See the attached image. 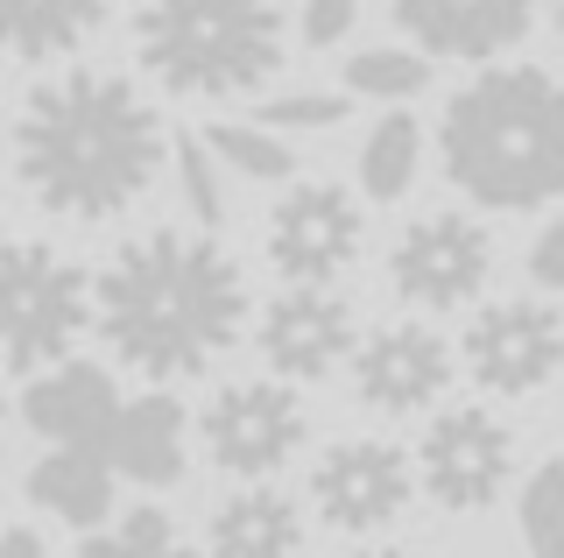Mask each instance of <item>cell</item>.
<instances>
[{"instance_id": "7", "label": "cell", "mask_w": 564, "mask_h": 558, "mask_svg": "<svg viewBox=\"0 0 564 558\" xmlns=\"http://www.w3.org/2000/svg\"><path fill=\"white\" fill-rule=\"evenodd\" d=\"M360 234L367 226H360V205H352L346 184L296 178L269 213V261L290 283L332 290V276H346L360 261Z\"/></svg>"}, {"instance_id": "12", "label": "cell", "mask_w": 564, "mask_h": 558, "mask_svg": "<svg viewBox=\"0 0 564 558\" xmlns=\"http://www.w3.org/2000/svg\"><path fill=\"white\" fill-rule=\"evenodd\" d=\"M352 389L381 417H416L452 389V346L431 325H381L352 354Z\"/></svg>"}, {"instance_id": "13", "label": "cell", "mask_w": 564, "mask_h": 558, "mask_svg": "<svg viewBox=\"0 0 564 558\" xmlns=\"http://www.w3.org/2000/svg\"><path fill=\"white\" fill-rule=\"evenodd\" d=\"M261 354H269V368L290 375V382L332 375L346 354H360V346H352V304L339 290L290 283L269 311H261Z\"/></svg>"}, {"instance_id": "4", "label": "cell", "mask_w": 564, "mask_h": 558, "mask_svg": "<svg viewBox=\"0 0 564 558\" xmlns=\"http://www.w3.org/2000/svg\"><path fill=\"white\" fill-rule=\"evenodd\" d=\"M134 57L155 85L191 99L254 93L282 64V8L275 0H141Z\"/></svg>"}, {"instance_id": "21", "label": "cell", "mask_w": 564, "mask_h": 558, "mask_svg": "<svg viewBox=\"0 0 564 558\" xmlns=\"http://www.w3.org/2000/svg\"><path fill=\"white\" fill-rule=\"evenodd\" d=\"M205 149L219 155L234 178H254V184L296 178V149L282 142V135H269L261 120H212V128H205Z\"/></svg>"}, {"instance_id": "9", "label": "cell", "mask_w": 564, "mask_h": 558, "mask_svg": "<svg viewBox=\"0 0 564 558\" xmlns=\"http://www.w3.org/2000/svg\"><path fill=\"white\" fill-rule=\"evenodd\" d=\"M304 446V404L282 382H226L205 404V452L240 481H269Z\"/></svg>"}, {"instance_id": "2", "label": "cell", "mask_w": 564, "mask_h": 558, "mask_svg": "<svg viewBox=\"0 0 564 558\" xmlns=\"http://www.w3.org/2000/svg\"><path fill=\"white\" fill-rule=\"evenodd\" d=\"M247 283L212 234L149 226L99 269V333L149 382L205 375L240 340Z\"/></svg>"}, {"instance_id": "30", "label": "cell", "mask_w": 564, "mask_h": 558, "mask_svg": "<svg viewBox=\"0 0 564 558\" xmlns=\"http://www.w3.org/2000/svg\"><path fill=\"white\" fill-rule=\"evenodd\" d=\"M352 558H416V551H402V545H367V551H352Z\"/></svg>"}, {"instance_id": "14", "label": "cell", "mask_w": 564, "mask_h": 558, "mask_svg": "<svg viewBox=\"0 0 564 558\" xmlns=\"http://www.w3.org/2000/svg\"><path fill=\"white\" fill-rule=\"evenodd\" d=\"M395 29L410 36L423 57H501L508 43L529 36L536 0H388Z\"/></svg>"}, {"instance_id": "10", "label": "cell", "mask_w": 564, "mask_h": 558, "mask_svg": "<svg viewBox=\"0 0 564 558\" xmlns=\"http://www.w3.org/2000/svg\"><path fill=\"white\" fill-rule=\"evenodd\" d=\"M487 269H494V248H487V234L466 213L416 219L410 234L395 240V255H388L395 298H410L423 311H466L487 290Z\"/></svg>"}, {"instance_id": "6", "label": "cell", "mask_w": 564, "mask_h": 558, "mask_svg": "<svg viewBox=\"0 0 564 558\" xmlns=\"http://www.w3.org/2000/svg\"><path fill=\"white\" fill-rule=\"evenodd\" d=\"M416 474L431 487V502H445L452 516H473L508 487V474H516V431L480 404L437 410L431 431H423V446H416Z\"/></svg>"}, {"instance_id": "11", "label": "cell", "mask_w": 564, "mask_h": 558, "mask_svg": "<svg viewBox=\"0 0 564 558\" xmlns=\"http://www.w3.org/2000/svg\"><path fill=\"white\" fill-rule=\"evenodd\" d=\"M311 502L332 530H352V537L388 530L410 509V460L388 439H339L311 474Z\"/></svg>"}, {"instance_id": "25", "label": "cell", "mask_w": 564, "mask_h": 558, "mask_svg": "<svg viewBox=\"0 0 564 558\" xmlns=\"http://www.w3.org/2000/svg\"><path fill=\"white\" fill-rule=\"evenodd\" d=\"M176 178H184V205L198 226H219L226 219V184H219V155H212L198 135L176 142Z\"/></svg>"}, {"instance_id": "23", "label": "cell", "mask_w": 564, "mask_h": 558, "mask_svg": "<svg viewBox=\"0 0 564 558\" xmlns=\"http://www.w3.org/2000/svg\"><path fill=\"white\" fill-rule=\"evenodd\" d=\"M170 551H176V530H170V516L155 509V502H141V509H128L113 530H93L78 545V558H170Z\"/></svg>"}, {"instance_id": "31", "label": "cell", "mask_w": 564, "mask_h": 558, "mask_svg": "<svg viewBox=\"0 0 564 558\" xmlns=\"http://www.w3.org/2000/svg\"><path fill=\"white\" fill-rule=\"evenodd\" d=\"M170 558H205V551H191V545H176V551H170Z\"/></svg>"}, {"instance_id": "8", "label": "cell", "mask_w": 564, "mask_h": 558, "mask_svg": "<svg viewBox=\"0 0 564 558\" xmlns=\"http://www.w3.org/2000/svg\"><path fill=\"white\" fill-rule=\"evenodd\" d=\"M466 375L494 396H529L564 368V319L543 298H501L466 319Z\"/></svg>"}, {"instance_id": "1", "label": "cell", "mask_w": 564, "mask_h": 558, "mask_svg": "<svg viewBox=\"0 0 564 558\" xmlns=\"http://www.w3.org/2000/svg\"><path fill=\"white\" fill-rule=\"evenodd\" d=\"M163 170V128L120 72L70 64L14 114V178L57 219H113Z\"/></svg>"}, {"instance_id": "24", "label": "cell", "mask_w": 564, "mask_h": 558, "mask_svg": "<svg viewBox=\"0 0 564 558\" xmlns=\"http://www.w3.org/2000/svg\"><path fill=\"white\" fill-rule=\"evenodd\" d=\"M423 85H431L423 50H360L346 64V93H367V99H410Z\"/></svg>"}, {"instance_id": "3", "label": "cell", "mask_w": 564, "mask_h": 558, "mask_svg": "<svg viewBox=\"0 0 564 558\" xmlns=\"http://www.w3.org/2000/svg\"><path fill=\"white\" fill-rule=\"evenodd\" d=\"M445 178L494 213H536L564 191V78L543 64H494L445 99Z\"/></svg>"}, {"instance_id": "18", "label": "cell", "mask_w": 564, "mask_h": 558, "mask_svg": "<svg viewBox=\"0 0 564 558\" xmlns=\"http://www.w3.org/2000/svg\"><path fill=\"white\" fill-rule=\"evenodd\" d=\"M304 551V523L282 487H240L212 516V558H296Z\"/></svg>"}, {"instance_id": "15", "label": "cell", "mask_w": 564, "mask_h": 558, "mask_svg": "<svg viewBox=\"0 0 564 558\" xmlns=\"http://www.w3.org/2000/svg\"><path fill=\"white\" fill-rule=\"evenodd\" d=\"M120 389L113 375L93 368V361H64V368L35 375L22 389V425L50 446H85V452H106L113 446V425H120Z\"/></svg>"}, {"instance_id": "22", "label": "cell", "mask_w": 564, "mask_h": 558, "mask_svg": "<svg viewBox=\"0 0 564 558\" xmlns=\"http://www.w3.org/2000/svg\"><path fill=\"white\" fill-rule=\"evenodd\" d=\"M522 545L536 558H564V460H543L522 481Z\"/></svg>"}, {"instance_id": "17", "label": "cell", "mask_w": 564, "mask_h": 558, "mask_svg": "<svg viewBox=\"0 0 564 558\" xmlns=\"http://www.w3.org/2000/svg\"><path fill=\"white\" fill-rule=\"evenodd\" d=\"M29 502L50 516H64L70 530H99L113 516V460L85 446H50L29 466Z\"/></svg>"}, {"instance_id": "28", "label": "cell", "mask_w": 564, "mask_h": 558, "mask_svg": "<svg viewBox=\"0 0 564 558\" xmlns=\"http://www.w3.org/2000/svg\"><path fill=\"white\" fill-rule=\"evenodd\" d=\"M529 276H536L543 290H564V219L536 234V248H529Z\"/></svg>"}, {"instance_id": "20", "label": "cell", "mask_w": 564, "mask_h": 558, "mask_svg": "<svg viewBox=\"0 0 564 558\" xmlns=\"http://www.w3.org/2000/svg\"><path fill=\"white\" fill-rule=\"evenodd\" d=\"M416 155H423V135L410 114H381L375 135L360 142V191L367 198H402V191L416 184Z\"/></svg>"}, {"instance_id": "29", "label": "cell", "mask_w": 564, "mask_h": 558, "mask_svg": "<svg viewBox=\"0 0 564 558\" xmlns=\"http://www.w3.org/2000/svg\"><path fill=\"white\" fill-rule=\"evenodd\" d=\"M0 558H43V537H35V530H8V545H0Z\"/></svg>"}, {"instance_id": "26", "label": "cell", "mask_w": 564, "mask_h": 558, "mask_svg": "<svg viewBox=\"0 0 564 558\" xmlns=\"http://www.w3.org/2000/svg\"><path fill=\"white\" fill-rule=\"evenodd\" d=\"M261 128H332L346 120V99L339 93H282V99H261Z\"/></svg>"}, {"instance_id": "32", "label": "cell", "mask_w": 564, "mask_h": 558, "mask_svg": "<svg viewBox=\"0 0 564 558\" xmlns=\"http://www.w3.org/2000/svg\"><path fill=\"white\" fill-rule=\"evenodd\" d=\"M557 29H564V0H557Z\"/></svg>"}, {"instance_id": "5", "label": "cell", "mask_w": 564, "mask_h": 558, "mask_svg": "<svg viewBox=\"0 0 564 558\" xmlns=\"http://www.w3.org/2000/svg\"><path fill=\"white\" fill-rule=\"evenodd\" d=\"M99 319V283L78 269L70 255H57L50 240H8L0 261V346L8 368L29 375L50 361H70V340Z\"/></svg>"}, {"instance_id": "16", "label": "cell", "mask_w": 564, "mask_h": 558, "mask_svg": "<svg viewBox=\"0 0 564 558\" xmlns=\"http://www.w3.org/2000/svg\"><path fill=\"white\" fill-rule=\"evenodd\" d=\"M106 460H113V474H128L141 487H170L184 474V404L163 396V389L134 396V404L120 410V425H113Z\"/></svg>"}, {"instance_id": "27", "label": "cell", "mask_w": 564, "mask_h": 558, "mask_svg": "<svg viewBox=\"0 0 564 558\" xmlns=\"http://www.w3.org/2000/svg\"><path fill=\"white\" fill-rule=\"evenodd\" d=\"M352 14H360V0H304V22L296 29H304L311 50H332L352 29Z\"/></svg>"}, {"instance_id": "19", "label": "cell", "mask_w": 564, "mask_h": 558, "mask_svg": "<svg viewBox=\"0 0 564 558\" xmlns=\"http://www.w3.org/2000/svg\"><path fill=\"white\" fill-rule=\"evenodd\" d=\"M8 8V57L43 64L78 50L99 29V0H0Z\"/></svg>"}]
</instances>
